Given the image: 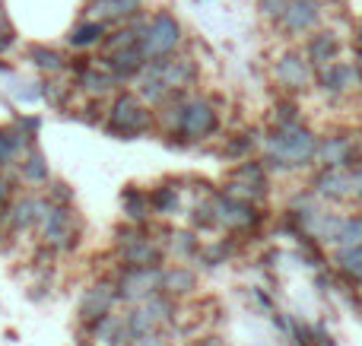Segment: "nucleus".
I'll list each match as a JSON object with an SVG mask.
<instances>
[{
  "instance_id": "nucleus-1",
  "label": "nucleus",
  "mask_w": 362,
  "mask_h": 346,
  "mask_svg": "<svg viewBox=\"0 0 362 346\" xmlns=\"http://www.w3.org/2000/svg\"><path fill=\"white\" fill-rule=\"evenodd\" d=\"M318 156V137L308 131L305 124H289L274 127L267 137V156L261 159L264 169H293V165H305Z\"/></svg>"
},
{
  "instance_id": "nucleus-2",
  "label": "nucleus",
  "mask_w": 362,
  "mask_h": 346,
  "mask_svg": "<svg viewBox=\"0 0 362 346\" xmlns=\"http://www.w3.org/2000/svg\"><path fill=\"white\" fill-rule=\"evenodd\" d=\"M153 127V112L140 95L134 93H118L108 108V118H105V131L115 133V137H137V133H146Z\"/></svg>"
},
{
  "instance_id": "nucleus-3",
  "label": "nucleus",
  "mask_w": 362,
  "mask_h": 346,
  "mask_svg": "<svg viewBox=\"0 0 362 346\" xmlns=\"http://www.w3.org/2000/svg\"><path fill=\"white\" fill-rule=\"evenodd\" d=\"M185 42V29L169 10H159L150 16V25H146L144 38H140V48H144L146 61L153 57H165V54H175L178 44Z\"/></svg>"
},
{
  "instance_id": "nucleus-4",
  "label": "nucleus",
  "mask_w": 362,
  "mask_h": 346,
  "mask_svg": "<svg viewBox=\"0 0 362 346\" xmlns=\"http://www.w3.org/2000/svg\"><path fill=\"white\" fill-rule=\"evenodd\" d=\"M219 127V112L210 99H187L181 105V127H178V143H194V140H204L210 133H216Z\"/></svg>"
},
{
  "instance_id": "nucleus-5",
  "label": "nucleus",
  "mask_w": 362,
  "mask_h": 346,
  "mask_svg": "<svg viewBox=\"0 0 362 346\" xmlns=\"http://www.w3.org/2000/svg\"><path fill=\"white\" fill-rule=\"evenodd\" d=\"M156 292H163V270L159 267H124L118 280V299L140 305Z\"/></svg>"
},
{
  "instance_id": "nucleus-6",
  "label": "nucleus",
  "mask_w": 362,
  "mask_h": 346,
  "mask_svg": "<svg viewBox=\"0 0 362 346\" xmlns=\"http://www.w3.org/2000/svg\"><path fill=\"white\" fill-rule=\"evenodd\" d=\"M150 73L163 76V83L169 89H181V93H187V89L197 83L200 70L197 64H194V57L187 54H165V57H153V61H146V67Z\"/></svg>"
},
{
  "instance_id": "nucleus-7",
  "label": "nucleus",
  "mask_w": 362,
  "mask_h": 346,
  "mask_svg": "<svg viewBox=\"0 0 362 346\" xmlns=\"http://www.w3.org/2000/svg\"><path fill=\"white\" fill-rule=\"evenodd\" d=\"M210 203L213 213H216V226H226L232 232H248V229H255L261 222V213L248 201H238L232 194H216Z\"/></svg>"
},
{
  "instance_id": "nucleus-8",
  "label": "nucleus",
  "mask_w": 362,
  "mask_h": 346,
  "mask_svg": "<svg viewBox=\"0 0 362 346\" xmlns=\"http://www.w3.org/2000/svg\"><path fill=\"white\" fill-rule=\"evenodd\" d=\"M45 241H48L54 251H74L76 248V235H80V226H76V213L70 207H57L48 213V220L42 222Z\"/></svg>"
},
{
  "instance_id": "nucleus-9",
  "label": "nucleus",
  "mask_w": 362,
  "mask_h": 346,
  "mask_svg": "<svg viewBox=\"0 0 362 346\" xmlns=\"http://www.w3.org/2000/svg\"><path fill=\"white\" fill-rule=\"evenodd\" d=\"M274 76L280 86L293 89V93H302V89H308L315 83V67L308 64V57H302V54H283L274 67Z\"/></svg>"
},
{
  "instance_id": "nucleus-10",
  "label": "nucleus",
  "mask_w": 362,
  "mask_h": 346,
  "mask_svg": "<svg viewBox=\"0 0 362 346\" xmlns=\"http://www.w3.org/2000/svg\"><path fill=\"white\" fill-rule=\"evenodd\" d=\"M102 67L118 83H127L134 76H140V70L146 67V54L140 44H127V48H118L112 54H102Z\"/></svg>"
},
{
  "instance_id": "nucleus-11",
  "label": "nucleus",
  "mask_w": 362,
  "mask_h": 346,
  "mask_svg": "<svg viewBox=\"0 0 362 346\" xmlns=\"http://www.w3.org/2000/svg\"><path fill=\"white\" fill-rule=\"evenodd\" d=\"M115 302H118V283H108V280L95 283L93 290H86V296L80 302V321L83 324L99 321L102 315H108L115 309Z\"/></svg>"
},
{
  "instance_id": "nucleus-12",
  "label": "nucleus",
  "mask_w": 362,
  "mask_h": 346,
  "mask_svg": "<svg viewBox=\"0 0 362 346\" xmlns=\"http://www.w3.org/2000/svg\"><path fill=\"white\" fill-rule=\"evenodd\" d=\"M276 23L289 32V35H305V32H315V25L321 23V4H312V0H293L286 6Z\"/></svg>"
},
{
  "instance_id": "nucleus-13",
  "label": "nucleus",
  "mask_w": 362,
  "mask_h": 346,
  "mask_svg": "<svg viewBox=\"0 0 362 346\" xmlns=\"http://www.w3.org/2000/svg\"><path fill=\"white\" fill-rule=\"evenodd\" d=\"M89 19H102L108 25H121L131 16L144 13V0H89L86 4Z\"/></svg>"
},
{
  "instance_id": "nucleus-14",
  "label": "nucleus",
  "mask_w": 362,
  "mask_h": 346,
  "mask_svg": "<svg viewBox=\"0 0 362 346\" xmlns=\"http://www.w3.org/2000/svg\"><path fill=\"white\" fill-rule=\"evenodd\" d=\"M315 83H318L327 95H346L350 86L356 83V67L334 61V64H327V67L315 70Z\"/></svg>"
},
{
  "instance_id": "nucleus-15",
  "label": "nucleus",
  "mask_w": 362,
  "mask_h": 346,
  "mask_svg": "<svg viewBox=\"0 0 362 346\" xmlns=\"http://www.w3.org/2000/svg\"><path fill=\"white\" fill-rule=\"evenodd\" d=\"M315 194L327 197V201H344L353 194V175L346 169H321L315 175Z\"/></svg>"
},
{
  "instance_id": "nucleus-16",
  "label": "nucleus",
  "mask_w": 362,
  "mask_h": 346,
  "mask_svg": "<svg viewBox=\"0 0 362 346\" xmlns=\"http://www.w3.org/2000/svg\"><path fill=\"white\" fill-rule=\"evenodd\" d=\"M340 35H334V32H315L312 38L305 42V57H308V64H312L315 70L318 67H327V64H334L340 57Z\"/></svg>"
},
{
  "instance_id": "nucleus-17",
  "label": "nucleus",
  "mask_w": 362,
  "mask_h": 346,
  "mask_svg": "<svg viewBox=\"0 0 362 346\" xmlns=\"http://www.w3.org/2000/svg\"><path fill=\"white\" fill-rule=\"evenodd\" d=\"M356 159V150H353L350 137H327L325 143H318V162L327 165V169H346Z\"/></svg>"
},
{
  "instance_id": "nucleus-18",
  "label": "nucleus",
  "mask_w": 362,
  "mask_h": 346,
  "mask_svg": "<svg viewBox=\"0 0 362 346\" xmlns=\"http://www.w3.org/2000/svg\"><path fill=\"white\" fill-rule=\"evenodd\" d=\"M118 258L124 267H159L163 264V251H159V245L150 239H140V241H134V245H124L118 251Z\"/></svg>"
},
{
  "instance_id": "nucleus-19",
  "label": "nucleus",
  "mask_w": 362,
  "mask_h": 346,
  "mask_svg": "<svg viewBox=\"0 0 362 346\" xmlns=\"http://www.w3.org/2000/svg\"><path fill=\"white\" fill-rule=\"evenodd\" d=\"M108 32V23H102V19H83V23H76L74 29H70L67 35V44L76 51H86V48H95V44H102V38H105Z\"/></svg>"
},
{
  "instance_id": "nucleus-20",
  "label": "nucleus",
  "mask_w": 362,
  "mask_h": 346,
  "mask_svg": "<svg viewBox=\"0 0 362 346\" xmlns=\"http://www.w3.org/2000/svg\"><path fill=\"white\" fill-rule=\"evenodd\" d=\"M76 83H80V86L86 89L89 95H108V93H115V89L121 86V83L115 80V76L108 73L102 64H99V67H95V64H89V67L83 70L80 76H76Z\"/></svg>"
},
{
  "instance_id": "nucleus-21",
  "label": "nucleus",
  "mask_w": 362,
  "mask_h": 346,
  "mask_svg": "<svg viewBox=\"0 0 362 346\" xmlns=\"http://www.w3.org/2000/svg\"><path fill=\"white\" fill-rule=\"evenodd\" d=\"M25 57H29L42 73H61V70H67V57H64L57 48H48V44H29V48H25Z\"/></svg>"
},
{
  "instance_id": "nucleus-22",
  "label": "nucleus",
  "mask_w": 362,
  "mask_h": 346,
  "mask_svg": "<svg viewBox=\"0 0 362 346\" xmlns=\"http://www.w3.org/2000/svg\"><path fill=\"white\" fill-rule=\"evenodd\" d=\"M197 290V277L187 267H172L163 270V292L165 296H187V292Z\"/></svg>"
},
{
  "instance_id": "nucleus-23",
  "label": "nucleus",
  "mask_w": 362,
  "mask_h": 346,
  "mask_svg": "<svg viewBox=\"0 0 362 346\" xmlns=\"http://www.w3.org/2000/svg\"><path fill=\"white\" fill-rule=\"evenodd\" d=\"M124 324H127V330L134 334V340H144V337H150V334H156L159 330V321L150 315V309H146L144 302H140L134 311H127Z\"/></svg>"
},
{
  "instance_id": "nucleus-24",
  "label": "nucleus",
  "mask_w": 362,
  "mask_h": 346,
  "mask_svg": "<svg viewBox=\"0 0 362 346\" xmlns=\"http://www.w3.org/2000/svg\"><path fill=\"white\" fill-rule=\"evenodd\" d=\"M121 203H124V213H127V220L131 222H146L150 220V210H153L150 194H144L140 188H127L124 194H121Z\"/></svg>"
},
{
  "instance_id": "nucleus-25",
  "label": "nucleus",
  "mask_w": 362,
  "mask_h": 346,
  "mask_svg": "<svg viewBox=\"0 0 362 346\" xmlns=\"http://www.w3.org/2000/svg\"><path fill=\"white\" fill-rule=\"evenodd\" d=\"M89 328V334H93V340H99V343H108V346H115V340H118V334H121V328H124V318H118V315H102L99 321H93V324H86Z\"/></svg>"
},
{
  "instance_id": "nucleus-26",
  "label": "nucleus",
  "mask_w": 362,
  "mask_h": 346,
  "mask_svg": "<svg viewBox=\"0 0 362 346\" xmlns=\"http://www.w3.org/2000/svg\"><path fill=\"white\" fill-rule=\"evenodd\" d=\"M19 175H23V181H29V184H48V162H45V156L35 150V146L25 153Z\"/></svg>"
},
{
  "instance_id": "nucleus-27",
  "label": "nucleus",
  "mask_w": 362,
  "mask_h": 346,
  "mask_svg": "<svg viewBox=\"0 0 362 346\" xmlns=\"http://www.w3.org/2000/svg\"><path fill=\"white\" fill-rule=\"evenodd\" d=\"M337 270L344 273L346 280H353V283L362 286V245H356V248H340Z\"/></svg>"
},
{
  "instance_id": "nucleus-28",
  "label": "nucleus",
  "mask_w": 362,
  "mask_h": 346,
  "mask_svg": "<svg viewBox=\"0 0 362 346\" xmlns=\"http://www.w3.org/2000/svg\"><path fill=\"white\" fill-rule=\"evenodd\" d=\"M6 222H10L13 232H23V229L35 226V201H16L6 213Z\"/></svg>"
},
{
  "instance_id": "nucleus-29",
  "label": "nucleus",
  "mask_w": 362,
  "mask_h": 346,
  "mask_svg": "<svg viewBox=\"0 0 362 346\" xmlns=\"http://www.w3.org/2000/svg\"><path fill=\"white\" fill-rule=\"evenodd\" d=\"M150 203H153V210H156V213H175V210H178L175 184H159V188L150 194Z\"/></svg>"
},
{
  "instance_id": "nucleus-30",
  "label": "nucleus",
  "mask_w": 362,
  "mask_h": 346,
  "mask_svg": "<svg viewBox=\"0 0 362 346\" xmlns=\"http://www.w3.org/2000/svg\"><path fill=\"white\" fill-rule=\"evenodd\" d=\"M70 93H74V86H67V83H45L42 86V99H48L51 105H67V99H70Z\"/></svg>"
},
{
  "instance_id": "nucleus-31",
  "label": "nucleus",
  "mask_w": 362,
  "mask_h": 346,
  "mask_svg": "<svg viewBox=\"0 0 362 346\" xmlns=\"http://www.w3.org/2000/svg\"><path fill=\"white\" fill-rule=\"evenodd\" d=\"M16 153H19L16 131H4V127H0V169H4V165H10Z\"/></svg>"
},
{
  "instance_id": "nucleus-32",
  "label": "nucleus",
  "mask_w": 362,
  "mask_h": 346,
  "mask_svg": "<svg viewBox=\"0 0 362 346\" xmlns=\"http://www.w3.org/2000/svg\"><path fill=\"white\" fill-rule=\"evenodd\" d=\"M289 124H302L299 108H296V102H280L274 112V127H289Z\"/></svg>"
},
{
  "instance_id": "nucleus-33",
  "label": "nucleus",
  "mask_w": 362,
  "mask_h": 346,
  "mask_svg": "<svg viewBox=\"0 0 362 346\" xmlns=\"http://www.w3.org/2000/svg\"><path fill=\"white\" fill-rule=\"evenodd\" d=\"M257 146V133H242V137H232L226 143V156H248Z\"/></svg>"
},
{
  "instance_id": "nucleus-34",
  "label": "nucleus",
  "mask_w": 362,
  "mask_h": 346,
  "mask_svg": "<svg viewBox=\"0 0 362 346\" xmlns=\"http://www.w3.org/2000/svg\"><path fill=\"white\" fill-rule=\"evenodd\" d=\"M172 251L181 254V258H191V254H197V239H194L191 232L172 235Z\"/></svg>"
},
{
  "instance_id": "nucleus-35",
  "label": "nucleus",
  "mask_w": 362,
  "mask_h": 346,
  "mask_svg": "<svg viewBox=\"0 0 362 346\" xmlns=\"http://www.w3.org/2000/svg\"><path fill=\"white\" fill-rule=\"evenodd\" d=\"M48 201H51V203H57V207H70V201H74V191H70L64 181H51V188H48Z\"/></svg>"
},
{
  "instance_id": "nucleus-36",
  "label": "nucleus",
  "mask_w": 362,
  "mask_h": 346,
  "mask_svg": "<svg viewBox=\"0 0 362 346\" xmlns=\"http://www.w3.org/2000/svg\"><path fill=\"white\" fill-rule=\"evenodd\" d=\"M289 4H293V0H257V6H261V13L267 19H280Z\"/></svg>"
},
{
  "instance_id": "nucleus-37",
  "label": "nucleus",
  "mask_w": 362,
  "mask_h": 346,
  "mask_svg": "<svg viewBox=\"0 0 362 346\" xmlns=\"http://www.w3.org/2000/svg\"><path fill=\"white\" fill-rule=\"evenodd\" d=\"M13 44H16V29L6 19H0V54H6Z\"/></svg>"
},
{
  "instance_id": "nucleus-38",
  "label": "nucleus",
  "mask_w": 362,
  "mask_h": 346,
  "mask_svg": "<svg viewBox=\"0 0 362 346\" xmlns=\"http://www.w3.org/2000/svg\"><path fill=\"white\" fill-rule=\"evenodd\" d=\"M229 251H232L229 245H213V248H206V251H204V261L210 267H216V264H223V261L229 258Z\"/></svg>"
},
{
  "instance_id": "nucleus-39",
  "label": "nucleus",
  "mask_w": 362,
  "mask_h": 346,
  "mask_svg": "<svg viewBox=\"0 0 362 346\" xmlns=\"http://www.w3.org/2000/svg\"><path fill=\"white\" fill-rule=\"evenodd\" d=\"M10 197H13V178H4V175H0V207H4Z\"/></svg>"
},
{
  "instance_id": "nucleus-40",
  "label": "nucleus",
  "mask_w": 362,
  "mask_h": 346,
  "mask_svg": "<svg viewBox=\"0 0 362 346\" xmlns=\"http://www.w3.org/2000/svg\"><path fill=\"white\" fill-rule=\"evenodd\" d=\"M137 346H172V343H169V337H163V334H150V337H144V340H137Z\"/></svg>"
},
{
  "instance_id": "nucleus-41",
  "label": "nucleus",
  "mask_w": 362,
  "mask_h": 346,
  "mask_svg": "<svg viewBox=\"0 0 362 346\" xmlns=\"http://www.w3.org/2000/svg\"><path fill=\"white\" fill-rule=\"evenodd\" d=\"M353 67H356V80L362 83V48L356 51V64H353Z\"/></svg>"
},
{
  "instance_id": "nucleus-42",
  "label": "nucleus",
  "mask_w": 362,
  "mask_h": 346,
  "mask_svg": "<svg viewBox=\"0 0 362 346\" xmlns=\"http://www.w3.org/2000/svg\"><path fill=\"white\" fill-rule=\"evenodd\" d=\"M4 222H6V213H4V207H0V226H4Z\"/></svg>"
},
{
  "instance_id": "nucleus-43",
  "label": "nucleus",
  "mask_w": 362,
  "mask_h": 346,
  "mask_svg": "<svg viewBox=\"0 0 362 346\" xmlns=\"http://www.w3.org/2000/svg\"><path fill=\"white\" fill-rule=\"evenodd\" d=\"M356 42H359V48H362V29H359V38H356Z\"/></svg>"
},
{
  "instance_id": "nucleus-44",
  "label": "nucleus",
  "mask_w": 362,
  "mask_h": 346,
  "mask_svg": "<svg viewBox=\"0 0 362 346\" xmlns=\"http://www.w3.org/2000/svg\"><path fill=\"white\" fill-rule=\"evenodd\" d=\"M325 346H334V343H331V340H327V337H325Z\"/></svg>"
},
{
  "instance_id": "nucleus-45",
  "label": "nucleus",
  "mask_w": 362,
  "mask_h": 346,
  "mask_svg": "<svg viewBox=\"0 0 362 346\" xmlns=\"http://www.w3.org/2000/svg\"><path fill=\"white\" fill-rule=\"evenodd\" d=\"M312 4H321V0H312Z\"/></svg>"
}]
</instances>
